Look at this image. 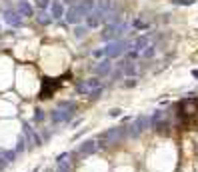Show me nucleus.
I'll list each match as a JSON object with an SVG mask.
<instances>
[{
    "label": "nucleus",
    "instance_id": "f257e3e1",
    "mask_svg": "<svg viewBox=\"0 0 198 172\" xmlns=\"http://www.w3.org/2000/svg\"><path fill=\"white\" fill-rule=\"evenodd\" d=\"M74 112H76V102L74 100H64L50 112V120H52V124H66V122H70Z\"/></svg>",
    "mask_w": 198,
    "mask_h": 172
},
{
    "label": "nucleus",
    "instance_id": "f03ea898",
    "mask_svg": "<svg viewBox=\"0 0 198 172\" xmlns=\"http://www.w3.org/2000/svg\"><path fill=\"white\" fill-rule=\"evenodd\" d=\"M128 136V128L126 126H116V128H108L98 136V146L106 148V146H112V144H120L122 140Z\"/></svg>",
    "mask_w": 198,
    "mask_h": 172
},
{
    "label": "nucleus",
    "instance_id": "7ed1b4c3",
    "mask_svg": "<svg viewBox=\"0 0 198 172\" xmlns=\"http://www.w3.org/2000/svg\"><path fill=\"white\" fill-rule=\"evenodd\" d=\"M128 28H130V22H126V20H122V22H118V24H106L104 30L100 32V40L102 42L120 40V38H124V34L128 32Z\"/></svg>",
    "mask_w": 198,
    "mask_h": 172
},
{
    "label": "nucleus",
    "instance_id": "20e7f679",
    "mask_svg": "<svg viewBox=\"0 0 198 172\" xmlns=\"http://www.w3.org/2000/svg\"><path fill=\"white\" fill-rule=\"evenodd\" d=\"M150 44H154V34H152V32H146V34H140V36H136V38L130 42L128 58H130V60L138 58V56L142 54V50H144L146 46H150Z\"/></svg>",
    "mask_w": 198,
    "mask_h": 172
},
{
    "label": "nucleus",
    "instance_id": "39448f33",
    "mask_svg": "<svg viewBox=\"0 0 198 172\" xmlns=\"http://www.w3.org/2000/svg\"><path fill=\"white\" fill-rule=\"evenodd\" d=\"M130 38H120V40H114V42H108L106 44V58L108 60H116V58L124 56L128 50H130Z\"/></svg>",
    "mask_w": 198,
    "mask_h": 172
},
{
    "label": "nucleus",
    "instance_id": "423d86ee",
    "mask_svg": "<svg viewBox=\"0 0 198 172\" xmlns=\"http://www.w3.org/2000/svg\"><path fill=\"white\" fill-rule=\"evenodd\" d=\"M2 20H4V24H8L12 28L22 26V16H20V12L16 10V6L10 4V2H6L4 8H2Z\"/></svg>",
    "mask_w": 198,
    "mask_h": 172
},
{
    "label": "nucleus",
    "instance_id": "0eeeda50",
    "mask_svg": "<svg viewBox=\"0 0 198 172\" xmlns=\"http://www.w3.org/2000/svg\"><path fill=\"white\" fill-rule=\"evenodd\" d=\"M148 126H150V116H144V114L136 116V118L132 120V124L126 126V128H128V136H130V138H138Z\"/></svg>",
    "mask_w": 198,
    "mask_h": 172
},
{
    "label": "nucleus",
    "instance_id": "6e6552de",
    "mask_svg": "<svg viewBox=\"0 0 198 172\" xmlns=\"http://www.w3.org/2000/svg\"><path fill=\"white\" fill-rule=\"evenodd\" d=\"M84 18H86V12L82 10V6L78 4V0H76V4L68 6L66 12H64V20H66L68 24H74V26H76V24H82Z\"/></svg>",
    "mask_w": 198,
    "mask_h": 172
},
{
    "label": "nucleus",
    "instance_id": "1a4fd4ad",
    "mask_svg": "<svg viewBox=\"0 0 198 172\" xmlns=\"http://www.w3.org/2000/svg\"><path fill=\"white\" fill-rule=\"evenodd\" d=\"M102 86V82H100V78L98 76H92V78H86V80H80L76 84V92L78 94H90V92H94L96 88H100Z\"/></svg>",
    "mask_w": 198,
    "mask_h": 172
},
{
    "label": "nucleus",
    "instance_id": "9d476101",
    "mask_svg": "<svg viewBox=\"0 0 198 172\" xmlns=\"http://www.w3.org/2000/svg\"><path fill=\"white\" fill-rule=\"evenodd\" d=\"M178 108L184 116H192V114H196V110H198V100L196 98H184Z\"/></svg>",
    "mask_w": 198,
    "mask_h": 172
},
{
    "label": "nucleus",
    "instance_id": "9b49d317",
    "mask_svg": "<svg viewBox=\"0 0 198 172\" xmlns=\"http://www.w3.org/2000/svg\"><path fill=\"white\" fill-rule=\"evenodd\" d=\"M112 66H114V64H112V60H108V58H102L100 62H98L96 66H94V74H96L98 78L108 76V74L112 72Z\"/></svg>",
    "mask_w": 198,
    "mask_h": 172
},
{
    "label": "nucleus",
    "instance_id": "f8f14e48",
    "mask_svg": "<svg viewBox=\"0 0 198 172\" xmlns=\"http://www.w3.org/2000/svg\"><path fill=\"white\" fill-rule=\"evenodd\" d=\"M102 20H104V14H102V12H98V10L94 8V10L90 12V14H88L86 18H84V22H86V26L92 30V28H98V26L102 24Z\"/></svg>",
    "mask_w": 198,
    "mask_h": 172
},
{
    "label": "nucleus",
    "instance_id": "ddd939ff",
    "mask_svg": "<svg viewBox=\"0 0 198 172\" xmlns=\"http://www.w3.org/2000/svg\"><path fill=\"white\" fill-rule=\"evenodd\" d=\"M64 12H66V6L62 4V0H52V2H50V16H52L54 20H62Z\"/></svg>",
    "mask_w": 198,
    "mask_h": 172
},
{
    "label": "nucleus",
    "instance_id": "4468645a",
    "mask_svg": "<svg viewBox=\"0 0 198 172\" xmlns=\"http://www.w3.org/2000/svg\"><path fill=\"white\" fill-rule=\"evenodd\" d=\"M16 10L20 12L22 18H32L34 16V8L28 0H18V2H16Z\"/></svg>",
    "mask_w": 198,
    "mask_h": 172
},
{
    "label": "nucleus",
    "instance_id": "2eb2a0df",
    "mask_svg": "<svg viewBox=\"0 0 198 172\" xmlns=\"http://www.w3.org/2000/svg\"><path fill=\"white\" fill-rule=\"evenodd\" d=\"M98 150V142L96 140H84L80 146H78V154H82V156H90Z\"/></svg>",
    "mask_w": 198,
    "mask_h": 172
},
{
    "label": "nucleus",
    "instance_id": "dca6fc26",
    "mask_svg": "<svg viewBox=\"0 0 198 172\" xmlns=\"http://www.w3.org/2000/svg\"><path fill=\"white\" fill-rule=\"evenodd\" d=\"M24 136H26V144L28 146H40V142H42L38 134L30 128V124H24Z\"/></svg>",
    "mask_w": 198,
    "mask_h": 172
},
{
    "label": "nucleus",
    "instance_id": "f3484780",
    "mask_svg": "<svg viewBox=\"0 0 198 172\" xmlns=\"http://www.w3.org/2000/svg\"><path fill=\"white\" fill-rule=\"evenodd\" d=\"M16 158V150H0V170H4Z\"/></svg>",
    "mask_w": 198,
    "mask_h": 172
},
{
    "label": "nucleus",
    "instance_id": "a211bd4d",
    "mask_svg": "<svg viewBox=\"0 0 198 172\" xmlns=\"http://www.w3.org/2000/svg\"><path fill=\"white\" fill-rule=\"evenodd\" d=\"M56 172H70V162H68V152H62L56 158Z\"/></svg>",
    "mask_w": 198,
    "mask_h": 172
},
{
    "label": "nucleus",
    "instance_id": "6ab92c4d",
    "mask_svg": "<svg viewBox=\"0 0 198 172\" xmlns=\"http://www.w3.org/2000/svg\"><path fill=\"white\" fill-rule=\"evenodd\" d=\"M36 18V22L40 24V26H48V24L54 22V18L50 16V12H46V10H38V14L34 16Z\"/></svg>",
    "mask_w": 198,
    "mask_h": 172
},
{
    "label": "nucleus",
    "instance_id": "aec40b11",
    "mask_svg": "<svg viewBox=\"0 0 198 172\" xmlns=\"http://www.w3.org/2000/svg\"><path fill=\"white\" fill-rule=\"evenodd\" d=\"M136 74H138V66H136V62L124 60V76H136Z\"/></svg>",
    "mask_w": 198,
    "mask_h": 172
},
{
    "label": "nucleus",
    "instance_id": "412c9836",
    "mask_svg": "<svg viewBox=\"0 0 198 172\" xmlns=\"http://www.w3.org/2000/svg\"><path fill=\"white\" fill-rule=\"evenodd\" d=\"M90 32V28H88L86 24H76L74 26V36H76L78 40H82V38H86V34Z\"/></svg>",
    "mask_w": 198,
    "mask_h": 172
},
{
    "label": "nucleus",
    "instance_id": "4be33fe9",
    "mask_svg": "<svg viewBox=\"0 0 198 172\" xmlns=\"http://www.w3.org/2000/svg\"><path fill=\"white\" fill-rule=\"evenodd\" d=\"M110 6H112V0H96L94 8H96L98 12H102V14H106L108 10H110Z\"/></svg>",
    "mask_w": 198,
    "mask_h": 172
},
{
    "label": "nucleus",
    "instance_id": "5701e85b",
    "mask_svg": "<svg viewBox=\"0 0 198 172\" xmlns=\"http://www.w3.org/2000/svg\"><path fill=\"white\" fill-rule=\"evenodd\" d=\"M156 52H158L156 44H150V46H146L144 50H142L140 56H142V58H146V60H150V58H154V56H156Z\"/></svg>",
    "mask_w": 198,
    "mask_h": 172
},
{
    "label": "nucleus",
    "instance_id": "b1692460",
    "mask_svg": "<svg viewBox=\"0 0 198 172\" xmlns=\"http://www.w3.org/2000/svg\"><path fill=\"white\" fill-rule=\"evenodd\" d=\"M50 2L52 0H34V6H36V10H48Z\"/></svg>",
    "mask_w": 198,
    "mask_h": 172
},
{
    "label": "nucleus",
    "instance_id": "393cba45",
    "mask_svg": "<svg viewBox=\"0 0 198 172\" xmlns=\"http://www.w3.org/2000/svg\"><path fill=\"white\" fill-rule=\"evenodd\" d=\"M132 26H134L136 30H148L150 24H148V22H144V20H140V18H136L134 22H132Z\"/></svg>",
    "mask_w": 198,
    "mask_h": 172
},
{
    "label": "nucleus",
    "instance_id": "a878e982",
    "mask_svg": "<svg viewBox=\"0 0 198 172\" xmlns=\"http://www.w3.org/2000/svg\"><path fill=\"white\" fill-rule=\"evenodd\" d=\"M92 56L96 58V60H102V58H106V46H104V48H96V50H92Z\"/></svg>",
    "mask_w": 198,
    "mask_h": 172
},
{
    "label": "nucleus",
    "instance_id": "bb28decb",
    "mask_svg": "<svg viewBox=\"0 0 198 172\" xmlns=\"http://www.w3.org/2000/svg\"><path fill=\"white\" fill-rule=\"evenodd\" d=\"M16 154H18V152H24V150H26V138H24V136H20V138H18V146H16Z\"/></svg>",
    "mask_w": 198,
    "mask_h": 172
},
{
    "label": "nucleus",
    "instance_id": "cd10ccee",
    "mask_svg": "<svg viewBox=\"0 0 198 172\" xmlns=\"http://www.w3.org/2000/svg\"><path fill=\"white\" fill-rule=\"evenodd\" d=\"M44 120V110L36 108V112H34V122H42Z\"/></svg>",
    "mask_w": 198,
    "mask_h": 172
},
{
    "label": "nucleus",
    "instance_id": "c85d7f7f",
    "mask_svg": "<svg viewBox=\"0 0 198 172\" xmlns=\"http://www.w3.org/2000/svg\"><path fill=\"white\" fill-rule=\"evenodd\" d=\"M102 90H104V86H100V88H96V90H94V92H90V94H88V96H90L92 100H96V98H100Z\"/></svg>",
    "mask_w": 198,
    "mask_h": 172
},
{
    "label": "nucleus",
    "instance_id": "c756f323",
    "mask_svg": "<svg viewBox=\"0 0 198 172\" xmlns=\"http://www.w3.org/2000/svg\"><path fill=\"white\" fill-rule=\"evenodd\" d=\"M194 0H174V4L176 6H190Z\"/></svg>",
    "mask_w": 198,
    "mask_h": 172
},
{
    "label": "nucleus",
    "instance_id": "7c9ffc66",
    "mask_svg": "<svg viewBox=\"0 0 198 172\" xmlns=\"http://www.w3.org/2000/svg\"><path fill=\"white\" fill-rule=\"evenodd\" d=\"M136 84H138V80H136V76H132L130 80L126 82V86H128V88H132V86H136Z\"/></svg>",
    "mask_w": 198,
    "mask_h": 172
},
{
    "label": "nucleus",
    "instance_id": "2f4dec72",
    "mask_svg": "<svg viewBox=\"0 0 198 172\" xmlns=\"http://www.w3.org/2000/svg\"><path fill=\"white\" fill-rule=\"evenodd\" d=\"M120 112H122L120 108H112L110 110V116H112V118H116V116H120Z\"/></svg>",
    "mask_w": 198,
    "mask_h": 172
},
{
    "label": "nucleus",
    "instance_id": "473e14b6",
    "mask_svg": "<svg viewBox=\"0 0 198 172\" xmlns=\"http://www.w3.org/2000/svg\"><path fill=\"white\" fill-rule=\"evenodd\" d=\"M62 4L64 6H74L76 4V0H62Z\"/></svg>",
    "mask_w": 198,
    "mask_h": 172
},
{
    "label": "nucleus",
    "instance_id": "72a5a7b5",
    "mask_svg": "<svg viewBox=\"0 0 198 172\" xmlns=\"http://www.w3.org/2000/svg\"><path fill=\"white\" fill-rule=\"evenodd\" d=\"M192 76H194V78H198V70H192Z\"/></svg>",
    "mask_w": 198,
    "mask_h": 172
},
{
    "label": "nucleus",
    "instance_id": "f704fd0d",
    "mask_svg": "<svg viewBox=\"0 0 198 172\" xmlns=\"http://www.w3.org/2000/svg\"><path fill=\"white\" fill-rule=\"evenodd\" d=\"M32 172H38V170H32Z\"/></svg>",
    "mask_w": 198,
    "mask_h": 172
}]
</instances>
